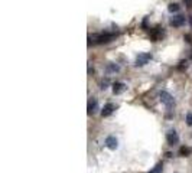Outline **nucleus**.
Segmentation results:
<instances>
[{"mask_svg": "<svg viewBox=\"0 0 192 173\" xmlns=\"http://www.w3.org/2000/svg\"><path fill=\"white\" fill-rule=\"evenodd\" d=\"M162 36H163V31H162L159 26L150 31V39H152L153 42H158V41H160V38H162Z\"/></svg>", "mask_w": 192, "mask_h": 173, "instance_id": "nucleus-5", "label": "nucleus"}, {"mask_svg": "<svg viewBox=\"0 0 192 173\" xmlns=\"http://www.w3.org/2000/svg\"><path fill=\"white\" fill-rule=\"evenodd\" d=\"M183 1H185L186 7H192V0H183Z\"/></svg>", "mask_w": 192, "mask_h": 173, "instance_id": "nucleus-17", "label": "nucleus"}, {"mask_svg": "<svg viewBox=\"0 0 192 173\" xmlns=\"http://www.w3.org/2000/svg\"><path fill=\"white\" fill-rule=\"evenodd\" d=\"M185 22H186L185 16H182V15H176V16H173V17L170 19V25H172L173 28H181V26L185 25Z\"/></svg>", "mask_w": 192, "mask_h": 173, "instance_id": "nucleus-4", "label": "nucleus"}, {"mask_svg": "<svg viewBox=\"0 0 192 173\" xmlns=\"http://www.w3.org/2000/svg\"><path fill=\"white\" fill-rule=\"evenodd\" d=\"M152 59V54H140L136 58V66H143Z\"/></svg>", "mask_w": 192, "mask_h": 173, "instance_id": "nucleus-2", "label": "nucleus"}, {"mask_svg": "<svg viewBox=\"0 0 192 173\" xmlns=\"http://www.w3.org/2000/svg\"><path fill=\"white\" fill-rule=\"evenodd\" d=\"M186 66H188V62H186V61H182L181 65H179V69H183V68H186Z\"/></svg>", "mask_w": 192, "mask_h": 173, "instance_id": "nucleus-16", "label": "nucleus"}, {"mask_svg": "<svg viewBox=\"0 0 192 173\" xmlns=\"http://www.w3.org/2000/svg\"><path fill=\"white\" fill-rule=\"evenodd\" d=\"M191 26H192V16H191Z\"/></svg>", "mask_w": 192, "mask_h": 173, "instance_id": "nucleus-19", "label": "nucleus"}, {"mask_svg": "<svg viewBox=\"0 0 192 173\" xmlns=\"http://www.w3.org/2000/svg\"><path fill=\"white\" fill-rule=\"evenodd\" d=\"M186 124L192 127V113H189V114L186 116Z\"/></svg>", "mask_w": 192, "mask_h": 173, "instance_id": "nucleus-15", "label": "nucleus"}, {"mask_svg": "<svg viewBox=\"0 0 192 173\" xmlns=\"http://www.w3.org/2000/svg\"><path fill=\"white\" fill-rule=\"evenodd\" d=\"M168 10L170 12V13H175V12L179 10V4L178 3H170L169 7H168Z\"/></svg>", "mask_w": 192, "mask_h": 173, "instance_id": "nucleus-11", "label": "nucleus"}, {"mask_svg": "<svg viewBox=\"0 0 192 173\" xmlns=\"http://www.w3.org/2000/svg\"><path fill=\"white\" fill-rule=\"evenodd\" d=\"M189 153H191V150H189L188 147H181V149H179V154H181V156H188Z\"/></svg>", "mask_w": 192, "mask_h": 173, "instance_id": "nucleus-13", "label": "nucleus"}, {"mask_svg": "<svg viewBox=\"0 0 192 173\" xmlns=\"http://www.w3.org/2000/svg\"><path fill=\"white\" fill-rule=\"evenodd\" d=\"M159 97H160V101L166 105L168 108L173 107L175 105V100H173V97L170 95L169 92H166V91H162L160 94H159Z\"/></svg>", "mask_w": 192, "mask_h": 173, "instance_id": "nucleus-1", "label": "nucleus"}, {"mask_svg": "<svg viewBox=\"0 0 192 173\" xmlns=\"http://www.w3.org/2000/svg\"><path fill=\"white\" fill-rule=\"evenodd\" d=\"M126 89H127V85H126L124 82H114L113 84V92L116 94V95L123 94Z\"/></svg>", "mask_w": 192, "mask_h": 173, "instance_id": "nucleus-6", "label": "nucleus"}, {"mask_svg": "<svg viewBox=\"0 0 192 173\" xmlns=\"http://www.w3.org/2000/svg\"><path fill=\"white\" fill-rule=\"evenodd\" d=\"M114 111V105L113 104H105L104 107H103V110H101V116L103 117H108V116H111V113Z\"/></svg>", "mask_w": 192, "mask_h": 173, "instance_id": "nucleus-8", "label": "nucleus"}, {"mask_svg": "<svg viewBox=\"0 0 192 173\" xmlns=\"http://www.w3.org/2000/svg\"><path fill=\"white\" fill-rule=\"evenodd\" d=\"M185 41H186L188 43H191L192 42V41H191V36H189V35H185Z\"/></svg>", "mask_w": 192, "mask_h": 173, "instance_id": "nucleus-18", "label": "nucleus"}, {"mask_svg": "<svg viewBox=\"0 0 192 173\" xmlns=\"http://www.w3.org/2000/svg\"><path fill=\"white\" fill-rule=\"evenodd\" d=\"M100 88H101V89H107V88H108V79H107V78L103 79L101 82H100Z\"/></svg>", "mask_w": 192, "mask_h": 173, "instance_id": "nucleus-14", "label": "nucleus"}, {"mask_svg": "<svg viewBox=\"0 0 192 173\" xmlns=\"http://www.w3.org/2000/svg\"><path fill=\"white\" fill-rule=\"evenodd\" d=\"M166 141L169 143L170 146H173V144H178V141H179V136H178V133L175 131V130H170L166 133Z\"/></svg>", "mask_w": 192, "mask_h": 173, "instance_id": "nucleus-3", "label": "nucleus"}, {"mask_svg": "<svg viewBox=\"0 0 192 173\" xmlns=\"http://www.w3.org/2000/svg\"><path fill=\"white\" fill-rule=\"evenodd\" d=\"M105 71L108 72V74H116V72H119L120 71V66L117 64H113V62H108L107 66H105Z\"/></svg>", "mask_w": 192, "mask_h": 173, "instance_id": "nucleus-9", "label": "nucleus"}, {"mask_svg": "<svg viewBox=\"0 0 192 173\" xmlns=\"http://www.w3.org/2000/svg\"><path fill=\"white\" fill-rule=\"evenodd\" d=\"M105 146L108 147V149H111V150H116L117 147H119V141L116 137L113 136H108L107 139H105Z\"/></svg>", "mask_w": 192, "mask_h": 173, "instance_id": "nucleus-7", "label": "nucleus"}, {"mask_svg": "<svg viewBox=\"0 0 192 173\" xmlns=\"http://www.w3.org/2000/svg\"><path fill=\"white\" fill-rule=\"evenodd\" d=\"M97 110H98V102H97V100H91L90 102H88V111H87V113L91 116V114H94Z\"/></svg>", "mask_w": 192, "mask_h": 173, "instance_id": "nucleus-10", "label": "nucleus"}, {"mask_svg": "<svg viewBox=\"0 0 192 173\" xmlns=\"http://www.w3.org/2000/svg\"><path fill=\"white\" fill-rule=\"evenodd\" d=\"M162 169H163V166H162V163H158L152 170H149V173H162Z\"/></svg>", "mask_w": 192, "mask_h": 173, "instance_id": "nucleus-12", "label": "nucleus"}]
</instances>
